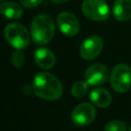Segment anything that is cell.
<instances>
[{
	"instance_id": "6da1fadb",
	"label": "cell",
	"mask_w": 131,
	"mask_h": 131,
	"mask_svg": "<svg viewBox=\"0 0 131 131\" xmlns=\"http://www.w3.org/2000/svg\"><path fill=\"white\" fill-rule=\"evenodd\" d=\"M32 90L38 97L48 101L59 99L63 94L62 84L54 75L40 72L33 78Z\"/></svg>"
},
{
	"instance_id": "7a4b0ae2",
	"label": "cell",
	"mask_w": 131,
	"mask_h": 131,
	"mask_svg": "<svg viewBox=\"0 0 131 131\" xmlns=\"http://www.w3.org/2000/svg\"><path fill=\"white\" fill-rule=\"evenodd\" d=\"M31 33L35 44L44 45L50 41L55 34V24L49 15L40 14L33 18Z\"/></svg>"
},
{
	"instance_id": "3957f363",
	"label": "cell",
	"mask_w": 131,
	"mask_h": 131,
	"mask_svg": "<svg viewBox=\"0 0 131 131\" xmlns=\"http://www.w3.org/2000/svg\"><path fill=\"white\" fill-rule=\"evenodd\" d=\"M5 37L7 42L16 49H24L30 43V35L24 25L12 23L5 28Z\"/></svg>"
},
{
	"instance_id": "277c9868",
	"label": "cell",
	"mask_w": 131,
	"mask_h": 131,
	"mask_svg": "<svg viewBox=\"0 0 131 131\" xmlns=\"http://www.w3.org/2000/svg\"><path fill=\"white\" fill-rule=\"evenodd\" d=\"M111 87L117 93H125L131 87V68L120 64L113 68L111 74Z\"/></svg>"
},
{
	"instance_id": "5b68a950",
	"label": "cell",
	"mask_w": 131,
	"mask_h": 131,
	"mask_svg": "<svg viewBox=\"0 0 131 131\" xmlns=\"http://www.w3.org/2000/svg\"><path fill=\"white\" fill-rule=\"evenodd\" d=\"M82 11L87 18L95 22H104L110 16V8L103 0H84Z\"/></svg>"
},
{
	"instance_id": "8992f818",
	"label": "cell",
	"mask_w": 131,
	"mask_h": 131,
	"mask_svg": "<svg viewBox=\"0 0 131 131\" xmlns=\"http://www.w3.org/2000/svg\"><path fill=\"white\" fill-rule=\"evenodd\" d=\"M95 116L96 111L93 105L87 102H83L77 105L72 111L71 120L77 127H84L92 123Z\"/></svg>"
},
{
	"instance_id": "52a82bcc",
	"label": "cell",
	"mask_w": 131,
	"mask_h": 131,
	"mask_svg": "<svg viewBox=\"0 0 131 131\" xmlns=\"http://www.w3.org/2000/svg\"><path fill=\"white\" fill-rule=\"evenodd\" d=\"M102 39L97 35H93L86 39L82 43L80 47V55L84 59H93L102 52Z\"/></svg>"
},
{
	"instance_id": "ba28073f",
	"label": "cell",
	"mask_w": 131,
	"mask_h": 131,
	"mask_svg": "<svg viewBox=\"0 0 131 131\" xmlns=\"http://www.w3.org/2000/svg\"><path fill=\"white\" fill-rule=\"evenodd\" d=\"M58 25L62 33L69 37L75 36L80 29L77 18L69 12L59 14L58 16Z\"/></svg>"
},
{
	"instance_id": "9c48e42d",
	"label": "cell",
	"mask_w": 131,
	"mask_h": 131,
	"mask_svg": "<svg viewBox=\"0 0 131 131\" xmlns=\"http://www.w3.org/2000/svg\"><path fill=\"white\" fill-rule=\"evenodd\" d=\"M85 81L90 85H101L107 81L109 77V70L104 65L93 64L85 71Z\"/></svg>"
},
{
	"instance_id": "30bf717a",
	"label": "cell",
	"mask_w": 131,
	"mask_h": 131,
	"mask_svg": "<svg viewBox=\"0 0 131 131\" xmlns=\"http://www.w3.org/2000/svg\"><path fill=\"white\" fill-rule=\"evenodd\" d=\"M35 63L43 69H50L56 63V58L51 50L47 48H39L34 52Z\"/></svg>"
},
{
	"instance_id": "8fae6325",
	"label": "cell",
	"mask_w": 131,
	"mask_h": 131,
	"mask_svg": "<svg viewBox=\"0 0 131 131\" xmlns=\"http://www.w3.org/2000/svg\"><path fill=\"white\" fill-rule=\"evenodd\" d=\"M113 15L119 22H126L131 18V0H115Z\"/></svg>"
},
{
	"instance_id": "7c38bea8",
	"label": "cell",
	"mask_w": 131,
	"mask_h": 131,
	"mask_svg": "<svg viewBox=\"0 0 131 131\" xmlns=\"http://www.w3.org/2000/svg\"><path fill=\"white\" fill-rule=\"evenodd\" d=\"M90 99L96 106L106 108L111 103V95L103 88H95L90 93Z\"/></svg>"
},
{
	"instance_id": "4fadbf2b",
	"label": "cell",
	"mask_w": 131,
	"mask_h": 131,
	"mask_svg": "<svg viewBox=\"0 0 131 131\" xmlns=\"http://www.w3.org/2000/svg\"><path fill=\"white\" fill-rule=\"evenodd\" d=\"M1 13L5 17L9 19H19L23 15V8L15 2H5L0 6Z\"/></svg>"
},
{
	"instance_id": "5bb4252c",
	"label": "cell",
	"mask_w": 131,
	"mask_h": 131,
	"mask_svg": "<svg viewBox=\"0 0 131 131\" xmlns=\"http://www.w3.org/2000/svg\"><path fill=\"white\" fill-rule=\"evenodd\" d=\"M88 84L87 82L84 81H77L73 84L71 88V93L75 98H81L84 97L87 93Z\"/></svg>"
},
{
	"instance_id": "9a60e30c",
	"label": "cell",
	"mask_w": 131,
	"mask_h": 131,
	"mask_svg": "<svg viewBox=\"0 0 131 131\" xmlns=\"http://www.w3.org/2000/svg\"><path fill=\"white\" fill-rule=\"evenodd\" d=\"M105 131H127V126L120 120H113L106 125Z\"/></svg>"
},
{
	"instance_id": "2e32d148",
	"label": "cell",
	"mask_w": 131,
	"mask_h": 131,
	"mask_svg": "<svg viewBox=\"0 0 131 131\" xmlns=\"http://www.w3.org/2000/svg\"><path fill=\"white\" fill-rule=\"evenodd\" d=\"M24 63V56L21 51H19V49L15 52H14L13 56H12V64L15 68H19L21 67H23Z\"/></svg>"
},
{
	"instance_id": "e0dca14e",
	"label": "cell",
	"mask_w": 131,
	"mask_h": 131,
	"mask_svg": "<svg viewBox=\"0 0 131 131\" xmlns=\"http://www.w3.org/2000/svg\"><path fill=\"white\" fill-rule=\"evenodd\" d=\"M43 0H20L21 4L26 8H34L42 3Z\"/></svg>"
},
{
	"instance_id": "ac0fdd59",
	"label": "cell",
	"mask_w": 131,
	"mask_h": 131,
	"mask_svg": "<svg viewBox=\"0 0 131 131\" xmlns=\"http://www.w3.org/2000/svg\"><path fill=\"white\" fill-rule=\"evenodd\" d=\"M50 1L55 4H64V3L68 2V0H50Z\"/></svg>"
},
{
	"instance_id": "d6986e66",
	"label": "cell",
	"mask_w": 131,
	"mask_h": 131,
	"mask_svg": "<svg viewBox=\"0 0 131 131\" xmlns=\"http://www.w3.org/2000/svg\"><path fill=\"white\" fill-rule=\"evenodd\" d=\"M129 131H131V127H129Z\"/></svg>"
}]
</instances>
